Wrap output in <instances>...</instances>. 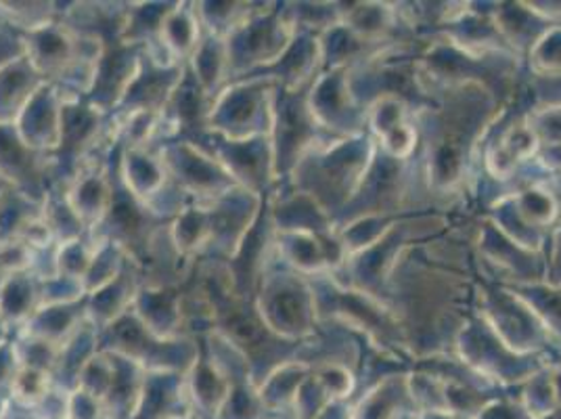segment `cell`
I'll return each instance as SVG.
<instances>
[{"mask_svg":"<svg viewBox=\"0 0 561 419\" xmlns=\"http://www.w3.org/2000/svg\"><path fill=\"white\" fill-rule=\"evenodd\" d=\"M478 220L480 214H453L445 234L409 248L388 280L381 303L394 313L413 359L453 354L473 313Z\"/></svg>","mask_w":561,"mask_h":419,"instance_id":"6da1fadb","label":"cell"},{"mask_svg":"<svg viewBox=\"0 0 561 419\" xmlns=\"http://www.w3.org/2000/svg\"><path fill=\"white\" fill-rule=\"evenodd\" d=\"M375 156V140L369 133L331 140L306 154L280 185L310 195L331 220L351 204Z\"/></svg>","mask_w":561,"mask_h":419,"instance_id":"7a4b0ae2","label":"cell"},{"mask_svg":"<svg viewBox=\"0 0 561 419\" xmlns=\"http://www.w3.org/2000/svg\"><path fill=\"white\" fill-rule=\"evenodd\" d=\"M425 47L417 55L421 87L482 84L503 103H512L526 68L514 55H471L443 36H421Z\"/></svg>","mask_w":561,"mask_h":419,"instance_id":"3957f363","label":"cell"},{"mask_svg":"<svg viewBox=\"0 0 561 419\" xmlns=\"http://www.w3.org/2000/svg\"><path fill=\"white\" fill-rule=\"evenodd\" d=\"M308 280L312 283L317 296L319 324L325 321L346 327L360 340H365L369 349L388 352L407 361H415L402 327L386 304L360 290L344 287L329 275Z\"/></svg>","mask_w":561,"mask_h":419,"instance_id":"277c9868","label":"cell"},{"mask_svg":"<svg viewBox=\"0 0 561 419\" xmlns=\"http://www.w3.org/2000/svg\"><path fill=\"white\" fill-rule=\"evenodd\" d=\"M450 223H453V214H443V212H421V214L400 216L397 223L375 241L374 246L348 258V262L329 278L344 287L360 290L381 301L383 290L400 257L409 248L445 234Z\"/></svg>","mask_w":561,"mask_h":419,"instance_id":"5b68a950","label":"cell"},{"mask_svg":"<svg viewBox=\"0 0 561 419\" xmlns=\"http://www.w3.org/2000/svg\"><path fill=\"white\" fill-rule=\"evenodd\" d=\"M257 315L266 327L289 342H306L319 327V310L312 283L289 269L279 254L273 258L257 283Z\"/></svg>","mask_w":561,"mask_h":419,"instance_id":"8992f818","label":"cell"},{"mask_svg":"<svg viewBox=\"0 0 561 419\" xmlns=\"http://www.w3.org/2000/svg\"><path fill=\"white\" fill-rule=\"evenodd\" d=\"M473 313L484 319L492 331L517 354H538L561 363V352L553 336L540 321L533 306L512 287L478 278L473 292Z\"/></svg>","mask_w":561,"mask_h":419,"instance_id":"52a82bcc","label":"cell"},{"mask_svg":"<svg viewBox=\"0 0 561 419\" xmlns=\"http://www.w3.org/2000/svg\"><path fill=\"white\" fill-rule=\"evenodd\" d=\"M453 354H457L469 370L503 390H517L540 370L549 365H561L549 356L517 354L476 313H471L468 321L459 329Z\"/></svg>","mask_w":561,"mask_h":419,"instance_id":"ba28073f","label":"cell"},{"mask_svg":"<svg viewBox=\"0 0 561 419\" xmlns=\"http://www.w3.org/2000/svg\"><path fill=\"white\" fill-rule=\"evenodd\" d=\"M277 87L273 78L264 76H250L227 84L211 99L208 131L231 140L271 137Z\"/></svg>","mask_w":561,"mask_h":419,"instance_id":"9c48e42d","label":"cell"},{"mask_svg":"<svg viewBox=\"0 0 561 419\" xmlns=\"http://www.w3.org/2000/svg\"><path fill=\"white\" fill-rule=\"evenodd\" d=\"M101 333V350L130 359L147 373L191 372L199 356V340L174 338L160 340L140 324L135 310H128L116 324L105 327Z\"/></svg>","mask_w":561,"mask_h":419,"instance_id":"30bf717a","label":"cell"},{"mask_svg":"<svg viewBox=\"0 0 561 419\" xmlns=\"http://www.w3.org/2000/svg\"><path fill=\"white\" fill-rule=\"evenodd\" d=\"M296 36L280 2H262L256 13L225 38L229 84L279 61Z\"/></svg>","mask_w":561,"mask_h":419,"instance_id":"8fae6325","label":"cell"},{"mask_svg":"<svg viewBox=\"0 0 561 419\" xmlns=\"http://www.w3.org/2000/svg\"><path fill=\"white\" fill-rule=\"evenodd\" d=\"M310 91V89H308ZM308 91L287 93L277 87L273 101V158L277 185L285 183L306 154L331 143L333 137L319 126L308 105Z\"/></svg>","mask_w":561,"mask_h":419,"instance_id":"7c38bea8","label":"cell"},{"mask_svg":"<svg viewBox=\"0 0 561 419\" xmlns=\"http://www.w3.org/2000/svg\"><path fill=\"white\" fill-rule=\"evenodd\" d=\"M473 260L480 280L507 287L547 281V254L528 252L510 241L486 216H480L473 239Z\"/></svg>","mask_w":561,"mask_h":419,"instance_id":"4fadbf2b","label":"cell"},{"mask_svg":"<svg viewBox=\"0 0 561 419\" xmlns=\"http://www.w3.org/2000/svg\"><path fill=\"white\" fill-rule=\"evenodd\" d=\"M188 143L197 145L214 162L220 163L241 189L266 195L277 186L271 137L231 140L206 131Z\"/></svg>","mask_w":561,"mask_h":419,"instance_id":"5bb4252c","label":"cell"},{"mask_svg":"<svg viewBox=\"0 0 561 419\" xmlns=\"http://www.w3.org/2000/svg\"><path fill=\"white\" fill-rule=\"evenodd\" d=\"M156 149L164 160L172 183L188 204L208 206L239 186L220 163L188 140H165L156 145Z\"/></svg>","mask_w":561,"mask_h":419,"instance_id":"9a60e30c","label":"cell"},{"mask_svg":"<svg viewBox=\"0 0 561 419\" xmlns=\"http://www.w3.org/2000/svg\"><path fill=\"white\" fill-rule=\"evenodd\" d=\"M308 105L319 126L333 139L367 133V110L351 89V68L325 70L308 91Z\"/></svg>","mask_w":561,"mask_h":419,"instance_id":"2e32d148","label":"cell"},{"mask_svg":"<svg viewBox=\"0 0 561 419\" xmlns=\"http://www.w3.org/2000/svg\"><path fill=\"white\" fill-rule=\"evenodd\" d=\"M264 204V195L237 186L231 193L208 204L210 212V241L199 260L229 262L239 250L241 241L256 223Z\"/></svg>","mask_w":561,"mask_h":419,"instance_id":"e0dca14e","label":"cell"},{"mask_svg":"<svg viewBox=\"0 0 561 419\" xmlns=\"http://www.w3.org/2000/svg\"><path fill=\"white\" fill-rule=\"evenodd\" d=\"M145 48L135 45L114 43L103 48V55L94 70L93 87L87 94V103L105 114L112 116L122 103L124 94L130 89L133 80L140 70Z\"/></svg>","mask_w":561,"mask_h":419,"instance_id":"ac0fdd59","label":"cell"},{"mask_svg":"<svg viewBox=\"0 0 561 419\" xmlns=\"http://www.w3.org/2000/svg\"><path fill=\"white\" fill-rule=\"evenodd\" d=\"M0 179L41 204L50 191L48 158L27 149L15 126H0Z\"/></svg>","mask_w":561,"mask_h":419,"instance_id":"d6986e66","label":"cell"},{"mask_svg":"<svg viewBox=\"0 0 561 419\" xmlns=\"http://www.w3.org/2000/svg\"><path fill=\"white\" fill-rule=\"evenodd\" d=\"M342 25L374 45H402L417 41L398 15L394 2H340Z\"/></svg>","mask_w":561,"mask_h":419,"instance_id":"ffe728a7","label":"cell"},{"mask_svg":"<svg viewBox=\"0 0 561 419\" xmlns=\"http://www.w3.org/2000/svg\"><path fill=\"white\" fill-rule=\"evenodd\" d=\"M183 73H185V66L165 68L156 64L147 53H142L139 73L112 116L124 117L140 114V112L162 114L168 99L179 87Z\"/></svg>","mask_w":561,"mask_h":419,"instance_id":"44dd1931","label":"cell"},{"mask_svg":"<svg viewBox=\"0 0 561 419\" xmlns=\"http://www.w3.org/2000/svg\"><path fill=\"white\" fill-rule=\"evenodd\" d=\"M321 73H323V57H321L319 36L296 32L291 45L280 55L279 61L252 76L273 78L279 84V89L287 93H302L317 82Z\"/></svg>","mask_w":561,"mask_h":419,"instance_id":"7402d4cb","label":"cell"},{"mask_svg":"<svg viewBox=\"0 0 561 419\" xmlns=\"http://www.w3.org/2000/svg\"><path fill=\"white\" fill-rule=\"evenodd\" d=\"M61 107L64 97L53 84H45L30 101L24 114L15 122V131L27 149L48 158L59 147Z\"/></svg>","mask_w":561,"mask_h":419,"instance_id":"603a6c76","label":"cell"},{"mask_svg":"<svg viewBox=\"0 0 561 419\" xmlns=\"http://www.w3.org/2000/svg\"><path fill=\"white\" fill-rule=\"evenodd\" d=\"M112 154L103 160L84 166L70 186L64 191L71 210L82 220L87 231L99 229L112 204Z\"/></svg>","mask_w":561,"mask_h":419,"instance_id":"cb8c5ba5","label":"cell"},{"mask_svg":"<svg viewBox=\"0 0 561 419\" xmlns=\"http://www.w3.org/2000/svg\"><path fill=\"white\" fill-rule=\"evenodd\" d=\"M271 218L277 234L329 235L333 220L310 195L289 185H277L268 193Z\"/></svg>","mask_w":561,"mask_h":419,"instance_id":"d4e9b609","label":"cell"},{"mask_svg":"<svg viewBox=\"0 0 561 419\" xmlns=\"http://www.w3.org/2000/svg\"><path fill=\"white\" fill-rule=\"evenodd\" d=\"M492 20L505 45L524 61L538 41L556 27V22L540 13L535 2H492Z\"/></svg>","mask_w":561,"mask_h":419,"instance_id":"484cf974","label":"cell"},{"mask_svg":"<svg viewBox=\"0 0 561 419\" xmlns=\"http://www.w3.org/2000/svg\"><path fill=\"white\" fill-rule=\"evenodd\" d=\"M415 414L409 373H394L379 380L352 403V419H409Z\"/></svg>","mask_w":561,"mask_h":419,"instance_id":"4316f807","label":"cell"},{"mask_svg":"<svg viewBox=\"0 0 561 419\" xmlns=\"http://www.w3.org/2000/svg\"><path fill=\"white\" fill-rule=\"evenodd\" d=\"M140 287L142 285H140L139 267L128 258L116 280L87 296L89 321L99 331L116 324L119 317H124L128 310H133Z\"/></svg>","mask_w":561,"mask_h":419,"instance_id":"83f0119b","label":"cell"},{"mask_svg":"<svg viewBox=\"0 0 561 419\" xmlns=\"http://www.w3.org/2000/svg\"><path fill=\"white\" fill-rule=\"evenodd\" d=\"M133 310L145 329L156 338L160 340L187 338L185 324H183L181 287H168V290L140 287Z\"/></svg>","mask_w":561,"mask_h":419,"instance_id":"f1b7e54d","label":"cell"},{"mask_svg":"<svg viewBox=\"0 0 561 419\" xmlns=\"http://www.w3.org/2000/svg\"><path fill=\"white\" fill-rule=\"evenodd\" d=\"M87 324H89V313H87V296H84L82 301H76V303L50 304V306L38 308L36 315L15 333L38 338L61 349Z\"/></svg>","mask_w":561,"mask_h":419,"instance_id":"f546056e","label":"cell"},{"mask_svg":"<svg viewBox=\"0 0 561 419\" xmlns=\"http://www.w3.org/2000/svg\"><path fill=\"white\" fill-rule=\"evenodd\" d=\"M45 84V78L34 70L25 55L4 66L0 70V126H15Z\"/></svg>","mask_w":561,"mask_h":419,"instance_id":"4dcf8cb0","label":"cell"},{"mask_svg":"<svg viewBox=\"0 0 561 419\" xmlns=\"http://www.w3.org/2000/svg\"><path fill=\"white\" fill-rule=\"evenodd\" d=\"M187 386L195 419L218 418L227 396L231 393V382L211 363L202 338H199V356L187 373Z\"/></svg>","mask_w":561,"mask_h":419,"instance_id":"1f68e13d","label":"cell"},{"mask_svg":"<svg viewBox=\"0 0 561 419\" xmlns=\"http://www.w3.org/2000/svg\"><path fill=\"white\" fill-rule=\"evenodd\" d=\"M43 306V281L32 271L15 273L0 287V317L15 333Z\"/></svg>","mask_w":561,"mask_h":419,"instance_id":"d6a6232c","label":"cell"},{"mask_svg":"<svg viewBox=\"0 0 561 419\" xmlns=\"http://www.w3.org/2000/svg\"><path fill=\"white\" fill-rule=\"evenodd\" d=\"M99 350H101V333L89 321L71 338L70 342H66L59 349L55 370L50 373L55 390H59L64 395H71L78 388L80 373Z\"/></svg>","mask_w":561,"mask_h":419,"instance_id":"836d02e7","label":"cell"},{"mask_svg":"<svg viewBox=\"0 0 561 419\" xmlns=\"http://www.w3.org/2000/svg\"><path fill=\"white\" fill-rule=\"evenodd\" d=\"M310 365L302 361H289L285 365H280L279 370L271 373L260 386H257V395L260 400L264 403V407L271 414H289L294 411L296 398L306 382V377L310 375Z\"/></svg>","mask_w":561,"mask_h":419,"instance_id":"e575fe53","label":"cell"},{"mask_svg":"<svg viewBox=\"0 0 561 419\" xmlns=\"http://www.w3.org/2000/svg\"><path fill=\"white\" fill-rule=\"evenodd\" d=\"M512 200L524 223L540 234L551 237L561 223L560 202L551 186L547 185V181L515 191L512 193Z\"/></svg>","mask_w":561,"mask_h":419,"instance_id":"d590c367","label":"cell"},{"mask_svg":"<svg viewBox=\"0 0 561 419\" xmlns=\"http://www.w3.org/2000/svg\"><path fill=\"white\" fill-rule=\"evenodd\" d=\"M560 365L535 373L517 388V400L530 419H551L560 409Z\"/></svg>","mask_w":561,"mask_h":419,"instance_id":"8d00e7d4","label":"cell"},{"mask_svg":"<svg viewBox=\"0 0 561 419\" xmlns=\"http://www.w3.org/2000/svg\"><path fill=\"white\" fill-rule=\"evenodd\" d=\"M188 70L199 80L211 99L229 84V64H227V45L225 38L211 36L204 32L193 57L188 59Z\"/></svg>","mask_w":561,"mask_h":419,"instance_id":"74e56055","label":"cell"},{"mask_svg":"<svg viewBox=\"0 0 561 419\" xmlns=\"http://www.w3.org/2000/svg\"><path fill=\"white\" fill-rule=\"evenodd\" d=\"M285 20L296 32L323 36L331 27L342 24L340 2H280Z\"/></svg>","mask_w":561,"mask_h":419,"instance_id":"f35d334b","label":"cell"},{"mask_svg":"<svg viewBox=\"0 0 561 419\" xmlns=\"http://www.w3.org/2000/svg\"><path fill=\"white\" fill-rule=\"evenodd\" d=\"M206 34L227 38L234 27L248 22L262 2H193Z\"/></svg>","mask_w":561,"mask_h":419,"instance_id":"ab89813d","label":"cell"},{"mask_svg":"<svg viewBox=\"0 0 561 419\" xmlns=\"http://www.w3.org/2000/svg\"><path fill=\"white\" fill-rule=\"evenodd\" d=\"M43 216L47 223L48 231L53 235L57 246H66L87 234V227L71 210L70 202L64 191L50 189L47 200L43 204Z\"/></svg>","mask_w":561,"mask_h":419,"instance_id":"60d3db41","label":"cell"},{"mask_svg":"<svg viewBox=\"0 0 561 419\" xmlns=\"http://www.w3.org/2000/svg\"><path fill=\"white\" fill-rule=\"evenodd\" d=\"M512 290L533 306V310L547 326L561 352V287L549 285V283H535V285H519Z\"/></svg>","mask_w":561,"mask_h":419,"instance_id":"b9f144b4","label":"cell"},{"mask_svg":"<svg viewBox=\"0 0 561 419\" xmlns=\"http://www.w3.org/2000/svg\"><path fill=\"white\" fill-rule=\"evenodd\" d=\"M0 20L27 34L59 20V2H0Z\"/></svg>","mask_w":561,"mask_h":419,"instance_id":"7bdbcfd3","label":"cell"},{"mask_svg":"<svg viewBox=\"0 0 561 419\" xmlns=\"http://www.w3.org/2000/svg\"><path fill=\"white\" fill-rule=\"evenodd\" d=\"M126 260H128V257L124 254L122 248H117L116 244H112L107 239H101L99 248L94 252L91 269H89V273L84 278V292H87V296L94 294L96 290H101L107 283L116 280L117 275L122 273Z\"/></svg>","mask_w":561,"mask_h":419,"instance_id":"ee69618b","label":"cell"},{"mask_svg":"<svg viewBox=\"0 0 561 419\" xmlns=\"http://www.w3.org/2000/svg\"><path fill=\"white\" fill-rule=\"evenodd\" d=\"M524 68L528 76L537 78H558L561 76V25L551 27L537 47L524 59Z\"/></svg>","mask_w":561,"mask_h":419,"instance_id":"f6af8a7d","label":"cell"},{"mask_svg":"<svg viewBox=\"0 0 561 419\" xmlns=\"http://www.w3.org/2000/svg\"><path fill=\"white\" fill-rule=\"evenodd\" d=\"M528 120L535 131L538 147H561V105L533 107Z\"/></svg>","mask_w":561,"mask_h":419,"instance_id":"bcb514c9","label":"cell"},{"mask_svg":"<svg viewBox=\"0 0 561 419\" xmlns=\"http://www.w3.org/2000/svg\"><path fill=\"white\" fill-rule=\"evenodd\" d=\"M524 84L528 89V94H530L535 107L561 105V76H558V78H537V76L526 73Z\"/></svg>","mask_w":561,"mask_h":419,"instance_id":"7dc6e473","label":"cell"},{"mask_svg":"<svg viewBox=\"0 0 561 419\" xmlns=\"http://www.w3.org/2000/svg\"><path fill=\"white\" fill-rule=\"evenodd\" d=\"M24 55V34L0 20V70Z\"/></svg>","mask_w":561,"mask_h":419,"instance_id":"c3c4849f","label":"cell"},{"mask_svg":"<svg viewBox=\"0 0 561 419\" xmlns=\"http://www.w3.org/2000/svg\"><path fill=\"white\" fill-rule=\"evenodd\" d=\"M22 370L13 338L4 344H0V395H9L11 386L18 377V373Z\"/></svg>","mask_w":561,"mask_h":419,"instance_id":"681fc988","label":"cell"},{"mask_svg":"<svg viewBox=\"0 0 561 419\" xmlns=\"http://www.w3.org/2000/svg\"><path fill=\"white\" fill-rule=\"evenodd\" d=\"M545 283L561 287V223L547 244V281Z\"/></svg>","mask_w":561,"mask_h":419,"instance_id":"f907efd6","label":"cell"},{"mask_svg":"<svg viewBox=\"0 0 561 419\" xmlns=\"http://www.w3.org/2000/svg\"><path fill=\"white\" fill-rule=\"evenodd\" d=\"M540 13H545L549 20H553L556 24L561 25V2H535Z\"/></svg>","mask_w":561,"mask_h":419,"instance_id":"816d5d0a","label":"cell"},{"mask_svg":"<svg viewBox=\"0 0 561 419\" xmlns=\"http://www.w3.org/2000/svg\"><path fill=\"white\" fill-rule=\"evenodd\" d=\"M413 419H469L450 411H432V414H415Z\"/></svg>","mask_w":561,"mask_h":419,"instance_id":"f5cc1de1","label":"cell"},{"mask_svg":"<svg viewBox=\"0 0 561 419\" xmlns=\"http://www.w3.org/2000/svg\"><path fill=\"white\" fill-rule=\"evenodd\" d=\"M547 185L551 186V191L556 193V197H558V202H560L561 206V174L549 177V179H547Z\"/></svg>","mask_w":561,"mask_h":419,"instance_id":"db71d44e","label":"cell"},{"mask_svg":"<svg viewBox=\"0 0 561 419\" xmlns=\"http://www.w3.org/2000/svg\"><path fill=\"white\" fill-rule=\"evenodd\" d=\"M13 338V331L7 327L4 324V319L0 317V344H4V342H9Z\"/></svg>","mask_w":561,"mask_h":419,"instance_id":"11a10c76","label":"cell"},{"mask_svg":"<svg viewBox=\"0 0 561 419\" xmlns=\"http://www.w3.org/2000/svg\"><path fill=\"white\" fill-rule=\"evenodd\" d=\"M7 186H11V185H9V183H7V181H4V179H0V193H2V191H4V189H7Z\"/></svg>","mask_w":561,"mask_h":419,"instance_id":"9f6ffc18","label":"cell"},{"mask_svg":"<svg viewBox=\"0 0 561 419\" xmlns=\"http://www.w3.org/2000/svg\"><path fill=\"white\" fill-rule=\"evenodd\" d=\"M7 280H9V278H7V275L0 271V287H2V283H4Z\"/></svg>","mask_w":561,"mask_h":419,"instance_id":"6f0895ef","label":"cell"}]
</instances>
